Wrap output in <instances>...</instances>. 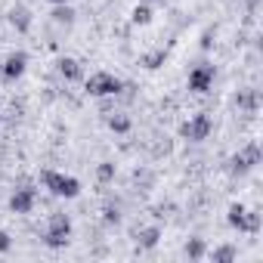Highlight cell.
Wrapping results in <instances>:
<instances>
[{"instance_id":"19","label":"cell","mask_w":263,"mask_h":263,"mask_svg":"<svg viewBox=\"0 0 263 263\" xmlns=\"http://www.w3.org/2000/svg\"><path fill=\"white\" fill-rule=\"evenodd\" d=\"M96 177H99V183H111V180H115V164H111V161H102V164L96 167Z\"/></svg>"},{"instance_id":"1","label":"cell","mask_w":263,"mask_h":263,"mask_svg":"<svg viewBox=\"0 0 263 263\" xmlns=\"http://www.w3.org/2000/svg\"><path fill=\"white\" fill-rule=\"evenodd\" d=\"M41 183L50 195L56 198H78L81 195V180L71 174H59V171H41Z\"/></svg>"},{"instance_id":"16","label":"cell","mask_w":263,"mask_h":263,"mask_svg":"<svg viewBox=\"0 0 263 263\" xmlns=\"http://www.w3.org/2000/svg\"><path fill=\"white\" fill-rule=\"evenodd\" d=\"M50 16H53V22H56V25H71V22H74V10H71L68 4H56Z\"/></svg>"},{"instance_id":"5","label":"cell","mask_w":263,"mask_h":263,"mask_svg":"<svg viewBox=\"0 0 263 263\" xmlns=\"http://www.w3.org/2000/svg\"><path fill=\"white\" fill-rule=\"evenodd\" d=\"M226 223L238 232H260V214L248 211L245 204H229L226 211Z\"/></svg>"},{"instance_id":"2","label":"cell","mask_w":263,"mask_h":263,"mask_svg":"<svg viewBox=\"0 0 263 263\" xmlns=\"http://www.w3.org/2000/svg\"><path fill=\"white\" fill-rule=\"evenodd\" d=\"M71 217L68 214H62V211H56V214H50V220H47V229H44V245L47 248H53V251H59V248H65L68 241H71Z\"/></svg>"},{"instance_id":"12","label":"cell","mask_w":263,"mask_h":263,"mask_svg":"<svg viewBox=\"0 0 263 263\" xmlns=\"http://www.w3.org/2000/svg\"><path fill=\"white\" fill-rule=\"evenodd\" d=\"M164 62H167V50H152V53H143V56H140V65L149 68V71L161 68Z\"/></svg>"},{"instance_id":"14","label":"cell","mask_w":263,"mask_h":263,"mask_svg":"<svg viewBox=\"0 0 263 263\" xmlns=\"http://www.w3.org/2000/svg\"><path fill=\"white\" fill-rule=\"evenodd\" d=\"M137 241H140V248H146V251H152L158 241H161V229L158 226H149V229H143L140 235H137Z\"/></svg>"},{"instance_id":"7","label":"cell","mask_w":263,"mask_h":263,"mask_svg":"<svg viewBox=\"0 0 263 263\" xmlns=\"http://www.w3.org/2000/svg\"><path fill=\"white\" fill-rule=\"evenodd\" d=\"M260 164V146L257 143H248L245 149H238L232 158H229V171L232 174H248Z\"/></svg>"},{"instance_id":"22","label":"cell","mask_w":263,"mask_h":263,"mask_svg":"<svg viewBox=\"0 0 263 263\" xmlns=\"http://www.w3.org/2000/svg\"><path fill=\"white\" fill-rule=\"evenodd\" d=\"M47 4H53V7H56V4H68V0H47Z\"/></svg>"},{"instance_id":"4","label":"cell","mask_w":263,"mask_h":263,"mask_svg":"<svg viewBox=\"0 0 263 263\" xmlns=\"http://www.w3.org/2000/svg\"><path fill=\"white\" fill-rule=\"evenodd\" d=\"M211 130H214L211 115L198 111V115H192L189 121H183V124H180V140H189V143H204V140L211 137Z\"/></svg>"},{"instance_id":"11","label":"cell","mask_w":263,"mask_h":263,"mask_svg":"<svg viewBox=\"0 0 263 263\" xmlns=\"http://www.w3.org/2000/svg\"><path fill=\"white\" fill-rule=\"evenodd\" d=\"M56 68H59V74L65 78V81H81V62L78 59H71V56H62L59 62H56Z\"/></svg>"},{"instance_id":"15","label":"cell","mask_w":263,"mask_h":263,"mask_svg":"<svg viewBox=\"0 0 263 263\" xmlns=\"http://www.w3.org/2000/svg\"><path fill=\"white\" fill-rule=\"evenodd\" d=\"M183 254H186L189 260H204V257H208L204 238H189V241H186V248H183Z\"/></svg>"},{"instance_id":"21","label":"cell","mask_w":263,"mask_h":263,"mask_svg":"<svg viewBox=\"0 0 263 263\" xmlns=\"http://www.w3.org/2000/svg\"><path fill=\"white\" fill-rule=\"evenodd\" d=\"M10 248H13V235L7 229H0V254H7Z\"/></svg>"},{"instance_id":"20","label":"cell","mask_w":263,"mask_h":263,"mask_svg":"<svg viewBox=\"0 0 263 263\" xmlns=\"http://www.w3.org/2000/svg\"><path fill=\"white\" fill-rule=\"evenodd\" d=\"M102 220L111 226V223H118V220H121V211H118L115 204H105V208H102Z\"/></svg>"},{"instance_id":"3","label":"cell","mask_w":263,"mask_h":263,"mask_svg":"<svg viewBox=\"0 0 263 263\" xmlns=\"http://www.w3.org/2000/svg\"><path fill=\"white\" fill-rule=\"evenodd\" d=\"M84 90L90 96H96V99H105V96H118L124 90V81L118 74H111V71H96V74H90L84 81Z\"/></svg>"},{"instance_id":"13","label":"cell","mask_w":263,"mask_h":263,"mask_svg":"<svg viewBox=\"0 0 263 263\" xmlns=\"http://www.w3.org/2000/svg\"><path fill=\"white\" fill-rule=\"evenodd\" d=\"M130 127H134V121H130L124 111L108 115V130H111V134H130Z\"/></svg>"},{"instance_id":"18","label":"cell","mask_w":263,"mask_h":263,"mask_svg":"<svg viewBox=\"0 0 263 263\" xmlns=\"http://www.w3.org/2000/svg\"><path fill=\"white\" fill-rule=\"evenodd\" d=\"M130 22H134V25H149L152 22V7L149 4H137L134 13H130Z\"/></svg>"},{"instance_id":"9","label":"cell","mask_w":263,"mask_h":263,"mask_svg":"<svg viewBox=\"0 0 263 263\" xmlns=\"http://www.w3.org/2000/svg\"><path fill=\"white\" fill-rule=\"evenodd\" d=\"M37 204V189L34 186H22L10 195V211L13 214H31Z\"/></svg>"},{"instance_id":"17","label":"cell","mask_w":263,"mask_h":263,"mask_svg":"<svg viewBox=\"0 0 263 263\" xmlns=\"http://www.w3.org/2000/svg\"><path fill=\"white\" fill-rule=\"evenodd\" d=\"M208 257H211L214 263H232V260L238 257V251H235L232 245H220V248H214V251H211Z\"/></svg>"},{"instance_id":"8","label":"cell","mask_w":263,"mask_h":263,"mask_svg":"<svg viewBox=\"0 0 263 263\" xmlns=\"http://www.w3.org/2000/svg\"><path fill=\"white\" fill-rule=\"evenodd\" d=\"M25 68H28V53H25V50H13V53L4 59V65H0V74H4L7 84H13V81H19V78L25 74Z\"/></svg>"},{"instance_id":"6","label":"cell","mask_w":263,"mask_h":263,"mask_svg":"<svg viewBox=\"0 0 263 263\" xmlns=\"http://www.w3.org/2000/svg\"><path fill=\"white\" fill-rule=\"evenodd\" d=\"M214 78H217V68H214L211 62H198V65L189 71L186 87H189L192 93H208V90L214 87Z\"/></svg>"},{"instance_id":"10","label":"cell","mask_w":263,"mask_h":263,"mask_svg":"<svg viewBox=\"0 0 263 263\" xmlns=\"http://www.w3.org/2000/svg\"><path fill=\"white\" fill-rule=\"evenodd\" d=\"M7 19H10V25H13L19 34H28V31H31V22H34V16H31L28 7H13Z\"/></svg>"}]
</instances>
